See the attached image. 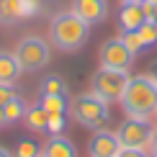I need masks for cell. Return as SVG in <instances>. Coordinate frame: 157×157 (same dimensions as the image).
<instances>
[{
    "label": "cell",
    "instance_id": "1",
    "mask_svg": "<svg viewBox=\"0 0 157 157\" xmlns=\"http://www.w3.org/2000/svg\"><path fill=\"white\" fill-rule=\"evenodd\" d=\"M119 103L126 113V119L149 121L152 116H157V82L152 80V75L149 72L134 75Z\"/></svg>",
    "mask_w": 157,
    "mask_h": 157
},
{
    "label": "cell",
    "instance_id": "2",
    "mask_svg": "<svg viewBox=\"0 0 157 157\" xmlns=\"http://www.w3.org/2000/svg\"><path fill=\"white\" fill-rule=\"evenodd\" d=\"M90 36V26L72 10L57 13L49 23V41L59 52H80Z\"/></svg>",
    "mask_w": 157,
    "mask_h": 157
},
{
    "label": "cell",
    "instance_id": "3",
    "mask_svg": "<svg viewBox=\"0 0 157 157\" xmlns=\"http://www.w3.org/2000/svg\"><path fill=\"white\" fill-rule=\"evenodd\" d=\"M70 113H72V119L80 124V126L95 132V129H101L103 124L108 121V103L90 90V93H80L77 98H72Z\"/></svg>",
    "mask_w": 157,
    "mask_h": 157
},
{
    "label": "cell",
    "instance_id": "4",
    "mask_svg": "<svg viewBox=\"0 0 157 157\" xmlns=\"http://www.w3.org/2000/svg\"><path fill=\"white\" fill-rule=\"evenodd\" d=\"M129 80H132L129 70L101 67L93 77H90V90H93L98 98H103L106 103H113V101H121V95H124V90H126Z\"/></svg>",
    "mask_w": 157,
    "mask_h": 157
},
{
    "label": "cell",
    "instance_id": "5",
    "mask_svg": "<svg viewBox=\"0 0 157 157\" xmlns=\"http://www.w3.org/2000/svg\"><path fill=\"white\" fill-rule=\"evenodd\" d=\"M13 54H16V59H18L23 72H39L49 62V44L41 36H26L16 44Z\"/></svg>",
    "mask_w": 157,
    "mask_h": 157
},
{
    "label": "cell",
    "instance_id": "6",
    "mask_svg": "<svg viewBox=\"0 0 157 157\" xmlns=\"http://www.w3.org/2000/svg\"><path fill=\"white\" fill-rule=\"evenodd\" d=\"M134 57H136V54L129 52V47L124 44L121 36L103 41L101 49H98L101 67H108V70H129V67H132V62H134Z\"/></svg>",
    "mask_w": 157,
    "mask_h": 157
},
{
    "label": "cell",
    "instance_id": "7",
    "mask_svg": "<svg viewBox=\"0 0 157 157\" xmlns=\"http://www.w3.org/2000/svg\"><path fill=\"white\" fill-rule=\"evenodd\" d=\"M155 129L149 126V121L142 119H126L121 121V126L116 129V136H119L121 147H134V149H147L149 139H152Z\"/></svg>",
    "mask_w": 157,
    "mask_h": 157
},
{
    "label": "cell",
    "instance_id": "8",
    "mask_svg": "<svg viewBox=\"0 0 157 157\" xmlns=\"http://www.w3.org/2000/svg\"><path fill=\"white\" fill-rule=\"evenodd\" d=\"M121 149V142L116 132H111V129H95L93 136H90L88 142V155L90 157H116Z\"/></svg>",
    "mask_w": 157,
    "mask_h": 157
},
{
    "label": "cell",
    "instance_id": "9",
    "mask_svg": "<svg viewBox=\"0 0 157 157\" xmlns=\"http://www.w3.org/2000/svg\"><path fill=\"white\" fill-rule=\"evenodd\" d=\"M39 0H0V23H18L39 13Z\"/></svg>",
    "mask_w": 157,
    "mask_h": 157
},
{
    "label": "cell",
    "instance_id": "10",
    "mask_svg": "<svg viewBox=\"0 0 157 157\" xmlns=\"http://www.w3.org/2000/svg\"><path fill=\"white\" fill-rule=\"evenodd\" d=\"M75 16H80L88 26H95V23H103L108 16V3L106 0H72V8Z\"/></svg>",
    "mask_w": 157,
    "mask_h": 157
},
{
    "label": "cell",
    "instance_id": "11",
    "mask_svg": "<svg viewBox=\"0 0 157 157\" xmlns=\"http://www.w3.org/2000/svg\"><path fill=\"white\" fill-rule=\"evenodd\" d=\"M142 23H147V16H144V10H142V5L121 3V10H119V29H121V34L124 31H139Z\"/></svg>",
    "mask_w": 157,
    "mask_h": 157
},
{
    "label": "cell",
    "instance_id": "12",
    "mask_svg": "<svg viewBox=\"0 0 157 157\" xmlns=\"http://www.w3.org/2000/svg\"><path fill=\"white\" fill-rule=\"evenodd\" d=\"M41 157H77V149L67 136L52 134V139H47V144L41 147Z\"/></svg>",
    "mask_w": 157,
    "mask_h": 157
},
{
    "label": "cell",
    "instance_id": "13",
    "mask_svg": "<svg viewBox=\"0 0 157 157\" xmlns=\"http://www.w3.org/2000/svg\"><path fill=\"white\" fill-rule=\"evenodd\" d=\"M23 124L31 129L34 134H49V111L36 106H29L26 108V116H23Z\"/></svg>",
    "mask_w": 157,
    "mask_h": 157
},
{
    "label": "cell",
    "instance_id": "14",
    "mask_svg": "<svg viewBox=\"0 0 157 157\" xmlns=\"http://www.w3.org/2000/svg\"><path fill=\"white\" fill-rule=\"evenodd\" d=\"M21 72L23 70H21V64H18L16 54L8 52V49H0V82H10L13 85Z\"/></svg>",
    "mask_w": 157,
    "mask_h": 157
},
{
    "label": "cell",
    "instance_id": "15",
    "mask_svg": "<svg viewBox=\"0 0 157 157\" xmlns=\"http://www.w3.org/2000/svg\"><path fill=\"white\" fill-rule=\"evenodd\" d=\"M39 95H67V85L59 75H47L39 85Z\"/></svg>",
    "mask_w": 157,
    "mask_h": 157
},
{
    "label": "cell",
    "instance_id": "16",
    "mask_svg": "<svg viewBox=\"0 0 157 157\" xmlns=\"http://www.w3.org/2000/svg\"><path fill=\"white\" fill-rule=\"evenodd\" d=\"M3 108H5V119H8V124H16V121H21L26 116V108L29 106H26V101L21 95H16V98H10V101L5 103Z\"/></svg>",
    "mask_w": 157,
    "mask_h": 157
},
{
    "label": "cell",
    "instance_id": "17",
    "mask_svg": "<svg viewBox=\"0 0 157 157\" xmlns=\"http://www.w3.org/2000/svg\"><path fill=\"white\" fill-rule=\"evenodd\" d=\"M39 106L47 108L49 113H67L70 103L64 95H39Z\"/></svg>",
    "mask_w": 157,
    "mask_h": 157
},
{
    "label": "cell",
    "instance_id": "18",
    "mask_svg": "<svg viewBox=\"0 0 157 157\" xmlns=\"http://www.w3.org/2000/svg\"><path fill=\"white\" fill-rule=\"evenodd\" d=\"M139 39H142V44H144V49H147V47H155V44H157V29H155V21L142 23V29H139Z\"/></svg>",
    "mask_w": 157,
    "mask_h": 157
},
{
    "label": "cell",
    "instance_id": "19",
    "mask_svg": "<svg viewBox=\"0 0 157 157\" xmlns=\"http://www.w3.org/2000/svg\"><path fill=\"white\" fill-rule=\"evenodd\" d=\"M121 39H124V44L129 47L132 54H139V52L144 49V44H142V39H139V31H124Z\"/></svg>",
    "mask_w": 157,
    "mask_h": 157
},
{
    "label": "cell",
    "instance_id": "20",
    "mask_svg": "<svg viewBox=\"0 0 157 157\" xmlns=\"http://www.w3.org/2000/svg\"><path fill=\"white\" fill-rule=\"evenodd\" d=\"M41 155V149H39L34 142H21V144L16 147V155L13 157H39Z\"/></svg>",
    "mask_w": 157,
    "mask_h": 157
},
{
    "label": "cell",
    "instance_id": "21",
    "mask_svg": "<svg viewBox=\"0 0 157 157\" xmlns=\"http://www.w3.org/2000/svg\"><path fill=\"white\" fill-rule=\"evenodd\" d=\"M64 129V113H49V134H62Z\"/></svg>",
    "mask_w": 157,
    "mask_h": 157
},
{
    "label": "cell",
    "instance_id": "22",
    "mask_svg": "<svg viewBox=\"0 0 157 157\" xmlns=\"http://www.w3.org/2000/svg\"><path fill=\"white\" fill-rule=\"evenodd\" d=\"M16 88H13L10 82H0V106H5V103L10 101V98H16Z\"/></svg>",
    "mask_w": 157,
    "mask_h": 157
},
{
    "label": "cell",
    "instance_id": "23",
    "mask_svg": "<svg viewBox=\"0 0 157 157\" xmlns=\"http://www.w3.org/2000/svg\"><path fill=\"white\" fill-rule=\"evenodd\" d=\"M142 10H144L147 21H157V0H144L142 3Z\"/></svg>",
    "mask_w": 157,
    "mask_h": 157
},
{
    "label": "cell",
    "instance_id": "24",
    "mask_svg": "<svg viewBox=\"0 0 157 157\" xmlns=\"http://www.w3.org/2000/svg\"><path fill=\"white\" fill-rule=\"evenodd\" d=\"M116 157H149L147 149H134V147H121Z\"/></svg>",
    "mask_w": 157,
    "mask_h": 157
},
{
    "label": "cell",
    "instance_id": "25",
    "mask_svg": "<svg viewBox=\"0 0 157 157\" xmlns=\"http://www.w3.org/2000/svg\"><path fill=\"white\" fill-rule=\"evenodd\" d=\"M147 152H149V157H157V129L152 132V139H149V144H147Z\"/></svg>",
    "mask_w": 157,
    "mask_h": 157
},
{
    "label": "cell",
    "instance_id": "26",
    "mask_svg": "<svg viewBox=\"0 0 157 157\" xmlns=\"http://www.w3.org/2000/svg\"><path fill=\"white\" fill-rule=\"evenodd\" d=\"M3 126H8V119H5V108L0 106V129H3Z\"/></svg>",
    "mask_w": 157,
    "mask_h": 157
},
{
    "label": "cell",
    "instance_id": "27",
    "mask_svg": "<svg viewBox=\"0 0 157 157\" xmlns=\"http://www.w3.org/2000/svg\"><path fill=\"white\" fill-rule=\"evenodd\" d=\"M149 75H152V80H155V82H157V62H155V64H152V67H149Z\"/></svg>",
    "mask_w": 157,
    "mask_h": 157
},
{
    "label": "cell",
    "instance_id": "28",
    "mask_svg": "<svg viewBox=\"0 0 157 157\" xmlns=\"http://www.w3.org/2000/svg\"><path fill=\"white\" fill-rule=\"evenodd\" d=\"M0 157H13V155H10V152H8L5 147H0Z\"/></svg>",
    "mask_w": 157,
    "mask_h": 157
},
{
    "label": "cell",
    "instance_id": "29",
    "mask_svg": "<svg viewBox=\"0 0 157 157\" xmlns=\"http://www.w3.org/2000/svg\"><path fill=\"white\" fill-rule=\"evenodd\" d=\"M121 3H134V5H142L144 0H121Z\"/></svg>",
    "mask_w": 157,
    "mask_h": 157
},
{
    "label": "cell",
    "instance_id": "30",
    "mask_svg": "<svg viewBox=\"0 0 157 157\" xmlns=\"http://www.w3.org/2000/svg\"><path fill=\"white\" fill-rule=\"evenodd\" d=\"M155 29H157V21H155Z\"/></svg>",
    "mask_w": 157,
    "mask_h": 157
},
{
    "label": "cell",
    "instance_id": "31",
    "mask_svg": "<svg viewBox=\"0 0 157 157\" xmlns=\"http://www.w3.org/2000/svg\"><path fill=\"white\" fill-rule=\"evenodd\" d=\"M39 157H41V155H39Z\"/></svg>",
    "mask_w": 157,
    "mask_h": 157
}]
</instances>
